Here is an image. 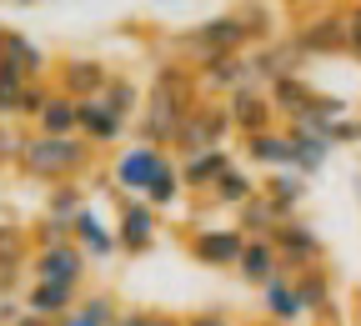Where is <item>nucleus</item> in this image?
Wrapping results in <instances>:
<instances>
[{
    "instance_id": "2eb2a0df",
    "label": "nucleus",
    "mask_w": 361,
    "mask_h": 326,
    "mask_svg": "<svg viewBox=\"0 0 361 326\" xmlns=\"http://www.w3.org/2000/svg\"><path fill=\"white\" fill-rule=\"evenodd\" d=\"M0 66H11V71L25 76V80H51V76H56L51 56H45L25 30H16V25H0Z\"/></svg>"
},
{
    "instance_id": "f3484780",
    "label": "nucleus",
    "mask_w": 361,
    "mask_h": 326,
    "mask_svg": "<svg viewBox=\"0 0 361 326\" xmlns=\"http://www.w3.org/2000/svg\"><path fill=\"white\" fill-rule=\"evenodd\" d=\"M90 276V261L85 251L71 241V246H51V251H35L30 261V282H61V286H85Z\"/></svg>"
},
{
    "instance_id": "c85d7f7f",
    "label": "nucleus",
    "mask_w": 361,
    "mask_h": 326,
    "mask_svg": "<svg viewBox=\"0 0 361 326\" xmlns=\"http://www.w3.org/2000/svg\"><path fill=\"white\" fill-rule=\"evenodd\" d=\"M101 101L126 121V126H135V121H141V101H146V90H141V80H130V76H111V85L101 90Z\"/></svg>"
},
{
    "instance_id": "4468645a",
    "label": "nucleus",
    "mask_w": 361,
    "mask_h": 326,
    "mask_svg": "<svg viewBox=\"0 0 361 326\" xmlns=\"http://www.w3.org/2000/svg\"><path fill=\"white\" fill-rule=\"evenodd\" d=\"M241 161H246L251 171H261V176L291 171V161H296L291 131H286V126H271V131H261V135H246V141H241Z\"/></svg>"
},
{
    "instance_id": "473e14b6",
    "label": "nucleus",
    "mask_w": 361,
    "mask_h": 326,
    "mask_svg": "<svg viewBox=\"0 0 361 326\" xmlns=\"http://www.w3.org/2000/svg\"><path fill=\"white\" fill-rule=\"evenodd\" d=\"M180 201H186V186H180V161H171V166L156 176V186L146 191V206L166 216V211H176Z\"/></svg>"
},
{
    "instance_id": "f03ea898",
    "label": "nucleus",
    "mask_w": 361,
    "mask_h": 326,
    "mask_svg": "<svg viewBox=\"0 0 361 326\" xmlns=\"http://www.w3.org/2000/svg\"><path fill=\"white\" fill-rule=\"evenodd\" d=\"M96 146L80 135H40V131H20V156H16V176L40 181L45 191L56 186H85L96 176Z\"/></svg>"
},
{
    "instance_id": "c03bdc74",
    "label": "nucleus",
    "mask_w": 361,
    "mask_h": 326,
    "mask_svg": "<svg viewBox=\"0 0 361 326\" xmlns=\"http://www.w3.org/2000/svg\"><path fill=\"white\" fill-rule=\"evenodd\" d=\"M246 326H281V321H266V316H256V321H246Z\"/></svg>"
},
{
    "instance_id": "412c9836",
    "label": "nucleus",
    "mask_w": 361,
    "mask_h": 326,
    "mask_svg": "<svg viewBox=\"0 0 361 326\" xmlns=\"http://www.w3.org/2000/svg\"><path fill=\"white\" fill-rule=\"evenodd\" d=\"M261 316H266V321H281V326H301V321H306V301H301V291H296V276H291V271L276 276V282L261 291Z\"/></svg>"
},
{
    "instance_id": "393cba45",
    "label": "nucleus",
    "mask_w": 361,
    "mask_h": 326,
    "mask_svg": "<svg viewBox=\"0 0 361 326\" xmlns=\"http://www.w3.org/2000/svg\"><path fill=\"white\" fill-rule=\"evenodd\" d=\"M306 191H311V186L296 176V171H281V176H261V196L271 201V206H276L286 221L306 206Z\"/></svg>"
},
{
    "instance_id": "a878e982",
    "label": "nucleus",
    "mask_w": 361,
    "mask_h": 326,
    "mask_svg": "<svg viewBox=\"0 0 361 326\" xmlns=\"http://www.w3.org/2000/svg\"><path fill=\"white\" fill-rule=\"evenodd\" d=\"M296 291H301V301H306V321L336 306V282H331V271H326V266L296 271Z\"/></svg>"
},
{
    "instance_id": "e433bc0d",
    "label": "nucleus",
    "mask_w": 361,
    "mask_h": 326,
    "mask_svg": "<svg viewBox=\"0 0 361 326\" xmlns=\"http://www.w3.org/2000/svg\"><path fill=\"white\" fill-rule=\"evenodd\" d=\"M346 56L361 61V0H356V6H346Z\"/></svg>"
},
{
    "instance_id": "9b49d317",
    "label": "nucleus",
    "mask_w": 361,
    "mask_h": 326,
    "mask_svg": "<svg viewBox=\"0 0 361 326\" xmlns=\"http://www.w3.org/2000/svg\"><path fill=\"white\" fill-rule=\"evenodd\" d=\"M291 76H306V56L296 51L291 35H276L271 45H256V51H251V80H256L261 90L281 85V80H291Z\"/></svg>"
},
{
    "instance_id": "72a5a7b5",
    "label": "nucleus",
    "mask_w": 361,
    "mask_h": 326,
    "mask_svg": "<svg viewBox=\"0 0 361 326\" xmlns=\"http://www.w3.org/2000/svg\"><path fill=\"white\" fill-rule=\"evenodd\" d=\"M25 231H30V246H35V251H51V246H71V241H75V231H71L66 221H51V216H35Z\"/></svg>"
},
{
    "instance_id": "20e7f679",
    "label": "nucleus",
    "mask_w": 361,
    "mask_h": 326,
    "mask_svg": "<svg viewBox=\"0 0 361 326\" xmlns=\"http://www.w3.org/2000/svg\"><path fill=\"white\" fill-rule=\"evenodd\" d=\"M176 156L161 151V146H146V141H130L116 151L111 161V186H116V196H130V201H146V191L156 186V176L171 166Z\"/></svg>"
},
{
    "instance_id": "f704fd0d",
    "label": "nucleus",
    "mask_w": 361,
    "mask_h": 326,
    "mask_svg": "<svg viewBox=\"0 0 361 326\" xmlns=\"http://www.w3.org/2000/svg\"><path fill=\"white\" fill-rule=\"evenodd\" d=\"M25 76H16L11 66H0V121L16 126V111H20V96H25Z\"/></svg>"
},
{
    "instance_id": "7c9ffc66",
    "label": "nucleus",
    "mask_w": 361,
    "mask_h": 326,
    "mask_svg": "<svg viewBox=\"0 0 361 326\" xmlns=\"http://www.w3.org/2000/svg\"><path fill=\"white\" fill-rule=\"evenodd\" d=\"M281 221H286V216H281L276 206H271V201H266L261 191H256V196H251V201H246V206L236 211V226L246 231L251 241H271V231H276Z\"/></svg>"
},
{
    "instance_id": "f257e3e1",
    "label": "nucleus",
    "mask_w": 361,
    "mask_h": 326,
    "mask_svg": "<svg viewBox=\"0 0 361 326\" xmlns=\"http://www.w3.org/2000/svg\"><path fill=\"white\" fill-rule=\"evenodd\" d=\"M196 106H201L196 71H191V66H176V61L156 66V76L146 80V101H141V121H135V141L166 151Z\"/></svg>"
},
{
    "instance_id": "5701e85b",
    "label": "nucleus",
    "mask_w": 361,
    "mask_h": 326,
    "mask_svg": "<svg viewBox=\"0 0 361 326\" xmlns=\"http://www.w3.org/2000/svg\"><path fill=\"white\" fill-rule=\"evenodd\" d=\"M236 276H241L251 291H266L276 276H286V266H281V256H276V246H271V241H246Z\"/></svg>"
},
{
    "instance_id": "f8f14e48",
    "label": "nucleus",
    "mask_w": 361,
    "mask_h": 326,
    "mask_svg": "<svg viewBox=\"0 0 361 326\" xmlns=\"http://www.w3.org/2000/svg\"><path fill=\"white\" fill-rule=\"evenodd\" d=\"M111 66L106 61H96V56H66V61H56V90L61 96H71V101H96L101 90L111 85Z\"/></svg>"
},
{
    "instance_id": "4be33fe9",
    "label": "nucleus",
    "mask_w": 361,
    "mask_h": 326,
    "mask_svg": "<svg viewBox=\"0 0 361 326\" xmlns=\"http://www.w3.org/2000/svg\"><path fill=\"white\" fill-rule=\"evenodd\" d=\"M256 191H261V176H256V171H246V166L236 161V166H226V171H221V181L206 191V201H211V206H221V211H241Z\"/></svg>"
},
{
    "instance_id": "37998d69",
    "label": "nucleus",
    "mask_w": 361,
    "mask_h": 326,
    "mask_svg": "<svg viewBox=\"0 0 361 326\" xmlns=\"http://www.w3.org/2000/svg\"><path fill=\"white\" fill-rule=\"evenodd\" d=\"M16 326H56V321H40V316H30V311H25V316H20Z\"/></svg>"
},
{
    "instance_id": "9d476101",
    "label": "nucleus",
    "mask_w": 361,
    "mask_h": 326,
    "mask_svg": "<svg viewBox=\"0 0 361 326\" xmlns=\"http://www.w3.org/2000/svg\"><path fill=\"white\" fill-rule=\"evenodd\" d=\"M30 261H35L30 231L16 221H0V296H25Z\"/></svg>"
},
{
    "instance_id": "4c0bfd02",
    "label": "nucleus",
    "mask_w": 361,
    "mask_h": 326,
    "mask_svg": "<svg viewBox=\"0 0 361 326\" xmlns=\"http://www.w3.org/2000/svg\"><path fill=\"white\" fill-rule=\"evenodd\" d=\"M326 141H331V146H341V141H346V146H361V116H356V121H351V116L336 121V126L326 131Z\"/></svg>"
},
{
    "instance_id": "2f4dec72",
    "label": "nucleus",
    "mask_w": 361,
    "mask_h": 326,
    "mask_svg": "<svg viewBox=\"0 0 361 326\" xmlns=\"http://www.w3.org/2000/svg\"><path fill=\"white\" fill-rule=\"evenodd\" d=\"M85 206H90V186H56V191H45V211H40V216L75 226V216H80Z\"/></svg>"
},
{
    "instance_id": "bb28decb",
    "label": "nucleus",
    "mask_w": 361,
    "mask_h": 326,
    "mask_svg": "<svg viewBox=\"0 0 361 326\" xmlns=\"http://www.w3.org/2000/svg\"><path fill=\"white\" fill-rule=\"evenodd\" d=\"M30 131H40V135H80V101L51 90V101H45V111H40V121Z\"/></svg>"
},
{
    "instance_id": "a18cd8bd",
    "label": "nucleus",
    "mask_w": 361,
    "mask_h": 326,
    "mask_svg": "<svg viewBox=\"0 0 361 326\" xmlns=\"http://www.w3.org/2000/svg\"><path fill=\"white\" fill-rule=\"evenodd\" d=\"M356 201H361V176H356Z\"/></svg>"
},
{
    "instance_id": "39448f33",
    "label": "nucleus",
    "mask_w": 361,
    "mask_h": 326,
    "mask_svg": "<svg viewBox=\"0 0 361 326\" xmlns=\"http://www.w3.org/2000/svg\"><path fill=\"white\" fill-rule=\"evenodd\" d=\"M246 231L241 226H180V246H186V256L206 271H236L241 266V251H246Z\"/></svg>"
},
{
    "instance_id": "ddd939ff",
    "label": "nucleus",
    "mask_w": 361,
    "mask_h": 326,
    "mask_svg": "<svg viewBox=\"0 0 361 326\" xmlns=\"http://www.w3.org/2000/svg\"><path fill=\"white\" fill-rule=\"evenodd\" d=\"M191 71H196L201 96H211V101L236 96V90L256 85V80H251V56H206V61H196Z\"/></svg>"
},
{
    "instance_id": "423d86ee",
    "label": "nucleus",
    "mask_w": 361,
    "mask_h": 326,
    "mask_svg": "<svg viewBox=\"0 0 361 326\" xmlns=\"http://www.w3.org/2000/svg\"><path fill=\"white\" fill-rule=\"evenodd\" d=\"M180 45H191L196 61H206V56H251L256 51L241 11H226V16H211V20L191 25L186 35H180Z\"/></svg>"
},
{
    "instance_id": "aec40b11",
    "label": "nucleus",
    "mask_w": 361,
    "mask_h": 326,
    "mask_svg": "<svg viewBox=\"0 0 361 326\" xmlns=\"http://www.w3.org/2000/svg\"><path fill=\"white\" fill-rule=\"evenodd\" d=\"M126 135H130V126L96 96V101H80V141H90V146H121L126 141Z\"/></svg>"
},
{
    "instance_id": "1a4fd4ad",
    "label": "nucleus",
    "mask_w": 361,
    "mask_h": 326,
    "mask_svg": "<svg viewBox=\"0 0 361 326\" xmlns=\"http://www.w3.org/2000/svg\"><path fill=\"white\" fill-rule=\"evenodd\" d=\"M161 236V211H151L146 201H130V196H116V241H121V256H146Z\"/></svg>"
},
{
    "instance_id": "6e6552de",
    "label": "nucleus",
    "mask_w": 361,
    "mask_h": 326,
    "mask_svg": "<svg viewBox=\"0 0 361 326\" xmlns=\"http://www.w3.org/2000/svg\"><path fill=\"white\" fill-rule=\"evenodd\" d=\"M271 246H276L281 266L296 276V271H311V266H326V241L316 236V226H306L301 216L281 221L276 231H271Z\"/></svg>"
},
{
    "instance_id": "a211bd4d",
    "label": "nucleus",
    "mask_w": 361,
    "mask_h": 326,
    "mask_svg": "<svg viewBox=\"0 0 361 326\" xmlns=\"http://www.w3.org/2000/svg\"><path fill=\"white\" fill-rule=\"evenodd\" d=\"M80 296H85V286H61V282H30L25 286V311L30 316H40V321H66L75 306H80Z\"/></svg>"
},
{
    "instance_id": "b1692460",
    "label": "nucleus",
    "mask_w": 361,
    "mask_h": 326,
    "mask_svg": "<svg viewBox=\"0 0 361 326\" xmlns=\"http://www.w3.org/2000/svg\"><path fill=\"white\" fill-rule=\"evenodd\" d=\"M226 166H236L231 151H206V156H191V161H180V186H186V196H206L211 186L221 181Z\"/></svg>"
},
{
    "instance_id": "58836bf2",
    "label": "nucleus",
    "mask_w": 361,
    "mask_h": 326,
    "mask_svg": "<svg viewBox=\"0 0 361 326\" xmlns=\"http://www.w3.org/2000/svg\"><path fill=\"white\" fill-rule=\"evenodd\" d=\"M186 321H191V326H236V321H231V316H226L221 306H211V311H191Z\"/></svg>"
},
{
    "instance_id": "c756f323",
    "label": "nucleus",
    "mask_w": 361,
    "mask_h": 326,
    "mask_svg": "<svg viewBox=\"0 0 361 326\" xmlns=\"http://www.w3.org/2000/svg\"><path fill=\"white\" fill-rule=\"evenodd\" d=\"M116 321H121V301H116L111 291H85L80 306H75L61 326H116Z\"/></svg>"
},
{
    "instance_id": "a19ab883",
    "label": "nucleus",
    "mask_w": 361,
    "mask_h": 326,
    "mask_svg": "<svg viewBox=\"0 0 361 326\" xmlns=\"http://www.w3.org/2000/svg\"><path fill=\"white\" fill-rule=\"evenodd\" d=\"M116 326H151V311H146V306H126Z\"/></svg>"
},
{
    "instance_id": "6ab92c4d",
    "label": "nucleus",
    "mask_w": 361,
    "mask_h": 326,
    "mask_svg": "<svg viewBox=\"0 0 361 326\" xmlns=\"http://www.w3.org/2000/svg\"><path fill=\"white\" fill-rule=\"evenodd\" d=\"M75 246L85 251V261L96 266V261H111V256H121V241H116V226H106V216L96 211V206H85L80 216H75Z\"/></svg>"
},
{
    "instance_id": "cd10ccee",
    "label": "nucleus",
    "mask_w": 361,
    "mask_h": 326,
    "mask_svg": "<svg viewBox=\"0 0 361 326\" xmlns=\"http://www.w3.org/2000/svg\"><path fill=\"white\" fill-rule=\"evenodd\" d=\"M291 131V126H286ZM291 146H296V161H291V171L301 176V181H311V176H322V166L331 161V141L326 135H311V131H291Z\"/></svg>"
},
{
    "instance_id": "7ed1b4c3",
    "label": "nucleus",
    "mask_w": 361,
    "mask_h": 326,
    "mask_svg": "<svg viewBox=\"0 0 361 326\" xmlns=\"http://www.w3.org/2000/svg\"><path fill=\"white\" fill-rule=\"evenodd\" d=\"M231 116H226V101H211L201 96V106L186 116V126L176 131L171 141V156L176 161H191V156H206V151H231Z\"/></svg>"
},
{
    "instance_id": "ea45409f",
    "label": "nucleus",
    "mask_w": 361,
    "mask_h": 326,
    "mask_svg": "<svg viewBox=\"0 0 361 326\" xmlns=\"http://www.w3.org/2000/svg\"><path fill=\"white\" fill-rule=\"evenodd\" d=\"M25 316V301L20 296H0V326H16Z\"/></svg>"
},
{
    "instance_id": "dca6fc26",
    "label": "nucleus",
    "mask_w": 361,
    "mask_h": 326,
    "mask_svg": "<svg viewBox=\"0 0 361 326\" xmlns=\"http://www.w3.org/2000/svg\"><path fill=\"white\" fill-rule=\"evenodd\" d=\"M226 116H231V131L241 135H261V131H271L276 126V106H271V90H261V85H246V90H236V96H226Z\"/></svg>"
},
{
    "instance_id": "0eeeda50",
    "label": "nucleus",
    "mask_w": 361,
    "mask_h": 326,
    "mask_svg": "<svg viewBox=\"0 0 361 326\" xmlns=\"http://www.w3.org/2000/svg\"><path fill=\"white\" fill-rule=\"evenodd\" d=\"M301 56H346V6H311L291 30Z\"/></svg>"
},
{
    "instance_id": "c9c22d12",
    "label": "nucleus",
    "mask_w": 361,
    "mask_h": 326,
    "mask_svg": "<svg viewBox=\"0 0 361 326\" xmlns=\"http://www.w3.org/2000/svg\"><path fill=\"white\" fill-rule=\"evenodd\" d=\"M16 156H20V126L0 121V171H16Z\"/></svg>"
},
{
    "instance_id": "79ce46f5",
    "label": "nucleus",
    "mask_w": 361,
    "mask_h": 326,
    "mask_svg": "<svg viewBox=\"0 0 361 326\" xmlns=\"http://www.w3.org/2000/svg\"><path fill=\"white\" fill-rule=\"evenodd\" d=\"M151 326H191L186 316H171V311H151Z\"/></svg>"
}]
</instances>
